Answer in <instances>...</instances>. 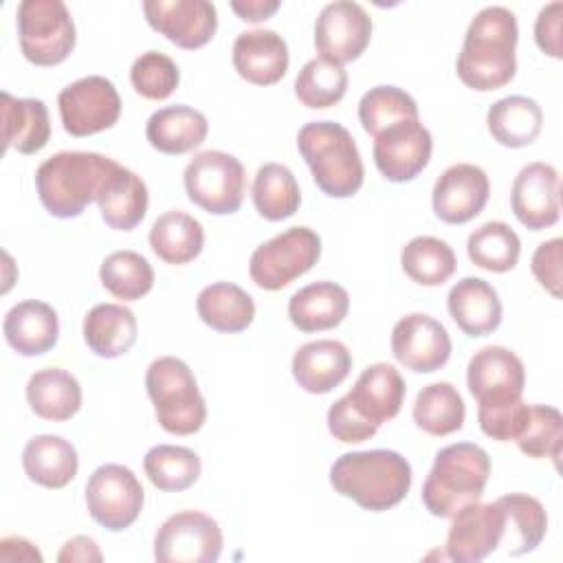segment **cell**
<instances>
[{
    "mask_svg": "<svg viewBox=\"0 0 563 563\" xmlns=\"http://www.w3.org/2000/svg\"><path fill=\"white\" fill-rule=\"evenodd\" d=\"M328 431L334 440L345 444H358L376 435L378 427L363 418L347 396L334 400L328 409Z\"/></svg>",
    "mask_w": 563,
    "mask_h": 563,
    "instance_id": "obj_48",
    "label": "cell"
},
{
    "mask_svg": "<svg viewBox=\"0 0 563 563\" xmlns=\"http://www.w3.org/2000/svg\"><path fill=\"white\" fill-rule=\"evenodd\" d=\"M4 147L20 154H35L51 139L48 108L42 99H18L2 92Z\"/></svg>",
    "mask_w": 563,
    "mask_h": 563,
    "instance_id": "obj_33",
    "label": "cell"
},
{
    "mask_svg": "<svg viewBox=\"0 0 563 563\" xmlns=\"http://www.w3.org/2000/svg\"><path fill=\"white\" fill-rule=\"evenodd\" d=\"M405 394L407 385L400 372L389 363H374L361 372L354 387L345 396L363 418L380 427L398 416Z\"/></svg>",
    "mask_w": 563,
    "mask_h": 563,
    "instance_id": "obj_24",
    "label": "cell"
},
{
    "mask_svg": "<svg viewBox=\"0 0 563 563\" xmlns=\"http://www.w3.org/2000/svg\"><path fill=\"white\" fill-rule=\"evenodd\" d=\"M528 411H530V405H526L521 398L506 405L477 407V422L488 438L497 442H510V440H517L519 433L523 431Z\"/></svg>",
    "mask_w": 563,
    "mask_h": 563,
    "instance_id": "obj_47",
    "label": "cell"
},
{
    "mask_svg": "<svg viewBox=\"0 0 563 563\" xmlns=\"http://www.w3.org/2000/svg\"><path fill=\"white\" fill-rule=\"evenodd\" d=\"M209 132L207 117L185 103L165 106L150 114L145 136L150 145L163 154L178 156L202 145Z\"/></svg>",
    "mask_w": 563,
    "mask_h": 563,
    "instance_id": "obj_26",
    "label": "cell"
},
{
    "mask_svg": "<svg viewBox=\"0 0 563 563\" xmlns=\"http://www.w3.org/2000/svg\"><path fill=\"white\" fill-rule=\"evenodd\" d=\"M196 310L205 325L224 334L242 332L255 319L253 297L231 282L205 286L196 297Z\"/></svg>",
    "mask_w": 563,
    "mask_h": 563,
    "instance_id": "obj_32",
    "label": "cell"
},
{
    "mask_svg": "<svg viewBox=\"0 0 563 563\" xmlns=\"http://www.w3.org/2000/svg\"><path fill=\"white\" fill-rule=\"evenodd\" d=\"M486 125L499 145L526 147L541 134L543 110L532 97L510 95L488 108Z\"/></svg>",
    "mask_w": 563,
    "mask_h": 563,
    "instance_id": "obj_34",
    "label": "cell"
},
{
    "mask_svg": "<svg viewBox=\"0 0 563 563\" xmlns=\"http://www.w3.org/2000/svg\"><path fill=\"white\" fill-rule=\"evenodd\" d=\"M347 90V73L341 64L328 57L308 59L295 77L297 99L312 110H323L339 103Z\"/></svg>",
    "mask_w": 563,
    "mask_h": 563,
    "instance_id": "obj_42",
    "label": "cell"
},
{
    "mask_svg": "<svg viewBox=\"0 0 563 563\" xmlns=\"http://www.w3.org/2000/svg\"><path fill=\"white\" fill-rule=\"evenodd\" d=\"M321 257V238L308 227H290L262 242L251 260L249 275L264 290H282L306 275Z\"/></svg>",
    "mask_w": 563,
    "mask_h": 563,
    "instance_id": "obj_9",
    "label": "cell"
},
{
    "mask_svg": "<svg viewBox=\"0 0 563 563\" xmlns=\"http://www.w3.org/2000/svg\"><path fill=\"white\" fill-rule=\"evenodd\" d=\"M488 196L490 183L486 172L473 163H457L438 176L431 205L442 222L464 224L484 211Z\"/></svg>",
    "mask_w": 563,
    "mask_h": 563,
    "instance_id": "obj_19",
    "label": "cell"
},
{
    "mask_svg": "<svg viewBox=\"0 0 563 563\" xmlns=\"http://www.w3.org/2000/svg\"><path fill=\"white\" fill-rule=\"evenodd\" d=\"M235 73L255 86H273L288 70L286 40L273 29H253L235 37L231 48Z\"/></svg>",
    "mask_w": 563,
    "mask_h": 563,
    "instance_id": "obj_21",
    "label": "cell"
},
{
    "mask_svg": "<svg viewBox=\"0 0 563 563\" xmlns=\"http://www.w3.org/2000/svg\"><path fill=\"white\" fill-rule=\"evenodd\" d=\"M18 40L26 62L57 66L75 48V22L62 0H22L18 4Z\"/></svg>",
    "mask_w": 563,
    "mask_h": 563,
    "instance_id": "obj_7",
    "label": "cell"
},
{
    "mask_svg": "<svg viewBox=\"0 0 563 563\" xmlns=\"http://www.w3.org/2000/svg\"><path fill=\"white\" fill-rule=\"evenodd\" d=\"M99 279L112 297L123 301H136L152 290L154 271L141 253L114 251L101 262Z\"/></svg>",
    "mask_w": 563,
    "mask_h": 563,
    "instance_id": "obj_43",
    "label": "cell"
},
{
    "mask_svg": "<svg viewBox=\"0 0 563 563\" xmlns=\"http://www.w3.org/2000/svg\"><path fill=\"white\" fill-rule=\"evenodd\" d=\"M26 400L35 416L51 422H64L81 409V385L70 372L46 367L31 374L26 383Z\"/></svg>",
    "mask_w": 563,
    "mask_h": 563,
    "instance_id": "obj_31",
    "label": "cell"
},
{
    "mask_svg": "<svg viewBox=\"0 0 563 563\" xmlns=\"http://www.w3.org/2000/svg\"><path fill=\"white\" fill-rule=\"evenodd\" d=\"M466 385L477 407H495L519 400L526 387L521 358L504 345L477 350L466 367Z\"/></svg>",
    "mask_w": 563,
    "mask_h": 563,
    "instance_id": "obj_14",
    "label": "cell"
},
{
    "mask_svg": "<svg viewBox=\"0 0 563 563\" xmlns=\"http://www.w3.org/2000/svg\"><path fill=\"white\" fill-rule=\"evenodd\" d=\"M561 178L550 163H530L519 169L510 189L515 218L530 231L552 227L561 216Z\"/></svg>",
    "mask_w": 563,
    "mask_h": 563,
    "instance_id": "obj_20",
    "label": "cell"
},
{
    "mask_svg": "<svg viewBox=\"0 0 563 563\" xmlns=\"http://www.w3.org/2000/svg\"><path fill=\"white\" fill-rule=\"evenodd\" d=\"M145 389L158 424L174 435H191L207 420V402L189 365L178 356H158L145 372Z\"/></svg>",
    "mask_w": 563,
    "mask_h": 563,
    "instance_id": "obj_6",
    "label": "cell"
},
{
    "mask_svg": "<svg viewBox=\"0 0 563 563\" xmlns=\"http://www.w3.org/2000/svg\"><path fill=\"white\" fill-rule=\"evenodd\" d=\"M143 501L145 490L139 477L123 464H101L86 484L88 515L110 532L130 528L139 519Z\"/></svg>",
    "mask_w": 563,
    "mask_h": 563,
    "instance_id": "obj_10",
    "label": "cell"
},
{
    "mask_svg": "<svg viewBox=\"0 0 563 563\" xmlns=\"http://www.w3.org/2000/svg\"><path fill=\"white\" fill-rule=\"evenodd\" d=\"M279 0H233L231 11L244 22H262L268 20L277 9Z\"/></svg>",
    "mask_w": 563,
    "mask_h": 563,
    "instance_id": "obj_52",
    "label": "cell"
},
{
    "mask_svg": "<svg viewBox=\"0 0 563 563\" xmlns=\"http://www.w3.org/2000/svg\"><path fill=\"white\" fill-rule=\"evenodd\" d=\"M517 18L506 7H484L471 20L455 62L466 88L488 92L504 88L517 73Z\"/></svg>",
    "mask_w": 563,
    "mask_h": 563,
    "instance_id": "obj_1",
    "label": "cell"
},
{
    "mask_svg": "<svg viewBox=\"0 0 563 563\" xmlns=\"http://www.w3.org/2000/svg\"><path fill=\"white\" fill-rule=\"evenodd\" d=\"M330 486L369 512L398 506L411 488V464L398 451L343 453L330 466Z\"/></svg>",
    "mask_w": 563,
    "mask_h": 563,
    "instance_id": "obj_2",
    "label": "cell"
},
{
    "mask_svg": "<svg viewBox=\"0 0 563 563\" xmlns=\"http://www.w3.org/2000/svg\"><path fill=\"white\" fill-rule=\"evenodd\" d=\"M372 40V18L352 0L325 4L314 22V46L321 57L336 64L354 62L363 55Z\"/></svg>",
    "mask_w": 563,
    "mask_h": 563,
    "instance_id": "obj_15",
    "label": "cell"
},
{
    "mask_svg": "<svg viewBox=\"0 0 563 563\" xmlns=\"http://www.w3.org/2000/svg\"><path fill=\"white\" fill-rule=\"evenodd\" d=\"M400 266L420 286H442L453 277L457 260L449 242L433 235H418L402 246Z\"/></svg>",
    "mask_w": 563,
    "mask_h": 563,
    "instance_id": "obj_39",
    "label": "cell"
},
{
    "mask_svg": "<svg viewBox=\"0 0 563 563\" xmlns=\"http://www.w3.org/2000/svg\"><path fill=\"white\" fill-rule=\"evenodd\" d=\"M22 468L26 477L44 488L68 486L79 468L77 449L62 435L42 433L26 442L22 451Z\"/></svg>",
    "mask_w": 563,
    "mask_h": 563,
    "instance_id": "obj_29",
    "label": "cell"
},
{
    "mask_svg": "<svg viewBox=\"0 0 563 563\" xmlns=\"http://www.w3.org/2000/svg\"><path fill=\"white\" fill-rule=\"evenodd\" d=\"M561 255H563V240L552 238L548 242H541L537 251L532 253V275L545 288L554 299L561 297Z\"/></svg>",
    "mask_w": 563,
    "mask_h": 563,
    "instance_id": "obj_49",
    "label": "cell"
},
{
    "mask_svg": "<svg viewBox=\"0 0 563 563\" xmlns=\"http://www.w3.org/2000/svg\"><path fill=\"white\" fill-rule=\"evenodd\" d=\"M433 139L420 119L398 121L374 136L376 169L389 183L413 180L431 161Z\"/></svg>",
    "mask_w": 563,
    "mask_h": 563,
    "instance_id": "obj_13",
    "label": "cell"
},
{
    "mask_svg": "<svg viewBox=\"0 0 563 563\" xmlns=\"http://www.w3.org/2000/svg\"><path fill=\"white\" fill-rule=\"evenodd\" d=\"M103 554L99 550V545L95 543V539L90 537H84V534H77L73 539H68L59 554H57V561L59 563H68V561H101Z\"/></svg>",
    "mask_w": 563,
    "mask_h": 563,
    "instance_id": "obj_51",
    "label": "cell"
},
{
    "mask_svg": "<svg viewBox=\"0 0 563 563\" xmlns=\"http://www.w3.org/2000/svg\"><path fill=\"white\" fill-rule=\"evenodd\" d=\"M150 246L165 264L183 266L200 255L205 246V229L185 211H165L150 229Z\"/></svg>",
    "mask_w": 563,
    "mask_h": 563,
    "instance_id": "obj_35",
    "label": "cell"
},
{
    "mask_svg": "<svg viewBox=\"0 0 563 563\" xmlns=\"http://www.w3.org/2000/svg\"><path fill=\"white\" fill-rule=\"evenodd\" d=\"M147 479L163 493H180L191 488L202 471L196 451L176 444H156L143 457Z\"/></svg>",
    "mask_w": 563,
    "mask_h": 563,
    "instance_id": "obj_40",
    "label": "cell"
},
{
    "mask_svg": "<svg viewBox=\"0 0 563 563\" xmlns=\"http://www.w3.org/2000/svg\"><path fill=\"white\" fill-rule=\"evenodd\" d=\"M132 88L152 101L167 99L180 84V70L176 62L158 51L141 53L130 68Z\"/></svg>",
    "mask_w": 563,
    "mask_h": 563,
    "instance_id": "obj_46",
    "label": "cell"
},
{
    "mask_svg": "<svg viewBox=\"0 0 563 563\" xmlns=\"http://www.w3.org/2000/svg\"><path fill=\"white\" fill-rule=\"evenodd\" d=\"M506 517V532L501 545H506V554L521 556L543 541L548 532V515L543 504L526 493H510L497 499Z\"/></svg>",
    "mask_w": 563,
    "mask_h": 563,
    "instance_id": "obj_36",
    "label": "cell"
},
{
    "mask_svg": "<svg viewBox=\"0 0 563 563\" xmlns=\"http://www.w3.org/2000/svg\"><path fill=\"white\" fill-rule=\"evenodd\" d=\"M297 150L312 180L330 198H350L363 187L361 152L347 128L336 121H310L297 134Z\"/></svg>",
    "mask_w": 563,
    "mask_h": 563,
    "instance_id": "obj_4",
    "label": "cell"
},
{
    "mask_svg": "<svg viewBox=\"0 0 563 563\" xmlns=\"http://www.w3.org/2000/svg\"><path fill=\"white\" fill-rule=\"evenodd\" d=\"M352 369L347 345L334 339L303 343L292 356V376L308 394H328L339 387Z\"/></svg>",
    "mask_w": 563,
    "mask_h": 563,
    "instance_id": "obj_22",
    "label": "cell"
},
{
    "mask_svg": "<svg viewBox=\"0 0 563 563\" xmlns=\"http://www.w3.org/2000/svg\"><path fill=\"white\" fill-rule=\"evenodd\" d=\"M519 451L528 457H552L559 464L563 444V416L550 405H530L528 420L515 440Z\"/></svg>",
    "mask_w": 563,
    "mask_h": 563,
    "instance_id": "obj_45",
    "label": "cell"
},
{
    "mask_svg": "<svg viewBox=\"0 0 563 563\" xmlns=\"http://www.w3.org/2000/svg\"><path fill=\"white\" fill-rule=\"evenodd\" d=\"M466 407L451 383H431L422 387L413 402V422L429 435L442 438L464 427Z\"/></svg>",
    "mask_w": 563,
    "mask_h": 563,
    "instance_id": "obj_38",
    "label": "cell"
},
{
    "mask_svg": "<svg viewBox=\"0 0 563 563\" xmlns=\"http://www.w3.org/2000/svg\"><path fill=\"white\" fill-rule=\"evenodd\" d=\"M136 332V317L123 303H97L84 317V341L101 358H117L130 352Z\"/></svg>",
    "mask_w": 563,
    "mask_h": 563,
    "instance_id": "obj_30",
    "label": "cell"
},
{
    "mask_svg": "<svg viewBox=\"0 0 563 563\" xmlns=\"http://www.w3.org/2000/svg\"><path fill=\"white\" fill-rule=\"evenodd\" d=\"M2 334L9 347L20 356H40L55 347L59 339V319L46 301L26 299L4 314Z\"/></svg>",
    "mask_w": 563,
    "mask_h": 563,
    "instance_id": "obj_23",
    "label": "cell"
},
{
    "mask_svg": "<svg viewBox=\"0 0 563 563\" xmlns=\"http://www.w3.org/2000/svg\"><path fill=\"white\" fill-rule=\"evenodd\" d=\"M561 13H563V2L554 0L550 4H545L534 22V40L537 46L554 57L561 59L563 57V48H561Z\"/></svg>",
    "mask_w": 563,
    "mask_h": 563,
    "instance_id": "obj_50",
    "label": "cell"
},
{
    "mask_svg": "<svg viewBox=\"0 0 563 563\" xmlns=\"http://www.w3.org/2000/svg\"><path fill=\"white\" fill-rule=\"evenodd\" d=\"M95 202L110 229L132 231L147 213V185L132 169L117 163Z\"/></svg>",
    "mask_w": 563,
    "mask_h": 563,
    "instance_id": "obj_27",
    "label": "cell"
},
{
    "mask_svg": "<svg viewBox=\"0 0 563 563\" xmlns=\"http://www.w3.org/2000/svg\"><path fill=\"white\" fill-rule=\"evenodd\" d=\"M490 475L488 453L473 442H453L435 453L422 484L424 508L440 519H451L460 508L479 501Z\"/></svg>",
    "mask_w": 563,
    "mask_h": 563,
    "instance_id": "obj_5",
    "label": "cell"
},
{
    "mask_svg": "<svg viewBox=\"0 0 563 563\" xmlns=\"http://www.w3.org/2000/svg\"><path fill=\"white\" fill-rule=\"evenodd\" d=\"M446 556L457 563H479L501 545L506 517L497 501H473L451 517Z\"/></svg>",
    "mask_w": 563,
    "mask_h": 563,
    "instance_id": "obj_17",
    "label": "cell"
},
{
    "mask_svg": "<svg viewBox=\"0 0 563 563\" xmlns=\"http://www.w3.org/2000/svg\"><path fill=\"white\" fill-rule=\"evenodd\" d=\"M0 561H37L42 563L40 550L22 537H4L0 541Z\"/></svg>",
    "mask_w": 563,
    "mask_h": 563,
    "instance_id": "obj_53",
    "label": "cell"
},
{
    "mask_svg": "<svg viewBox=\"0 0 563 563\" xmlns=\"http://www.w3.org/2000/svg\"><path fill=\"white\" fill-rule=\"evenodd\" d=\"M451 319L466 336H486L501 323V301L497 290L482 277L455 282L446 297Z\"/></svg>",
    "mask_w": 563,
    "mask_h": 563,
    "instance_id": "obj_25",
    "label": "cell"
},
{
    "mask_svg": "<svg viewBox=\"0 0 563 563\" xmlns=\"http://www.w3.org/2000/svg\"><path fill=\"white\" fill-rule=\"evenodd\" d=\"M394 358L418 374H431L446 365L451 356V336L446 328L422 312L405 314L391 330Z\"/></svg>",
    "mask_w": 563,
    "mask_h": 563,
    "instance_id": "obj_18",
    "label": "cell"
},
{
    "mask_svg": "<svg viewBox=\"0 0 563 563\" xmlns=\"http://www.w3.org/2000/svg\"><path fill=\"white\" fill-rule=\"evenodd\" d=\"M350 310V295L341 284L314 282L299 288L288 301L290 323L299 332H323L336 328Z\"/></svg>",
    "mask_w": 563,
    "mask_h": 563,
    "instance_id": "obj_28",
    "label": "cell"
},
{
    "mask_svg": "<svg viewBox=\"0 0 563 563\" xmlns=\"http://www.w3.org/2000/svg\"><path fill=\"white\" fill-rule=\"evenodd\" d=\"M183 183L194 205L213 216H231L242 207L246 172L233 154L205 150L187 163Z\"/></svg>",
    "mask_w": 563,
    "mask_h": 563,
    "instance_id": "obj_8",
    "label": "cell"
},
{
    "mask_svg": "<svg viewBox=\"0 0 563 563\" xmlns=\"http://www.w3.org/2000/svg\"><path fill=\"white\" fill-rule=\"evenodd\" d=\"M143 13L154 31L185 51L202 48L218 29V11L209 0H145Z\"/></svg>",
    "mask_w": 563,
    "mask_h": 563,
    "instance_id": "obj_16",
    "label": "cell"
},
{
    "mask_svg": "<svg viewBox=\"0 0 563 563\" xmlns=\"http://www.w3.org/2000/svg\"><path fill=\"white\" fill-rule=\"evenodd\" d=\"M57 108L70 136H90L110 130L119 121L121 97L108 77L88 75L62 88Z\"/></svg>",
    "mask_w": 563,
    "mask_h": 563,
    "instance_id": "obj_11",
    "label": "cell"
},
{
    "mask_svg": "<svg viewBox=\"0 0 563 563\" xmlns=\"http://www.w3.org/2000/svg\"><path fill=\"white\" fill-rule=\"evenodd\" d=\"M407 119H418V106L416 99L398 86H374L358 101V121L372 136Z\"/></svg>",
    "mask_w": 563,
    "mask_h": 563,
    "instance_id": "obj_44",
    "label": "cell"
},
{
    "mask_svg": "<svg viewBox=\"0 0 563 563\" xmlns=\"http://www.w3.org/2000/svg\"><path fill=\"white\" fill-rule=\"evenodd\" d=\"M222 552L218 521L200 510H180L167 517L154 537L158 563H216Z\"/></svg>",
    "mask_w": 563,
    "mask_h": 563,
    "instance_id": "obj_12",
    "label": "cell"
},
{
    "mask_svg": "<svg viewBox=\"0 0 563 563\" xmlns=\"http://www.w3.org/2000/svg\"><path fill=\"white\" fill-rule=\"evenodd\" d=\"M468 260L490 273H508L521 255L519 235L501 220H490L477 227L466 240Z\"/></svg>",
    "mask_w": 563,
    "mask_h": 563,
    "instance_id": "obj_41",
    "label": "cell"
},
{
    "mask_svg": "<svg viewBox=\"0 0 563 563\" xmlns=\"http://www.w3.org/2000/svg\"><path fill=\"white\" fill-rule=\"evenodd\" d=\"M253 205L268 222H279L297 213L301 191L292 172L282 163H264L253 178Z\"/></svg>",
    "mask_w": 563,
    "mask_h": 563,
    "instance_id": "obj_37",
    "label": "cell"
},
{
    "mask_svg": "<svg viewBox=\"0 0 563 563\" xmlns=\"http://www.w3.org/2000/svg\"><path fill=\"white\" fill-rule=\"evenodd\" d=\"M117 161L97 152H57L35 172L42 207L62 220L79 218L97 200Z\"/></svg>",
    "mask_w": 563,
    "mask_h": 563,
    "instance_id": "obj_3",
    "label": "cell"
}]
</instances>
